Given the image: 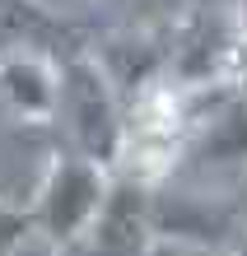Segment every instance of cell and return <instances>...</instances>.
Wrapping results in <instances>:
<instances>
[{"label": "cell", "mask_w": 247, "mask_h": 256, "mask_svg": "<svg viewBox=\"0 0 247 256\" xmlns=\"http://www.w3.org/2000/svg\"><path fill=\"white\" fill-rule=\"evenodd\" d=\"M233 38H238V88H247V0L233 10Z\"/></svg>", "instance_id": "8"}, {"label": "cell", "mask_w": 247, "mask_h": 256, "mask_svg": "<svg viewBox=\"0 0 247 256\" xmlns=\"http://www.w3.org/2000/svg\"><path fill=\"white\" fill-rule=\"evenodd\" d=\"M205 172L242 177L247 172V88H205L191 102V140L187 154Z\"/></svg>", "instance_id": "4"}, {"label": "cell", "mask_w": 247, "mask_h": 256, "mask_svg": "<svg viewBox=\"0 0 247 256\" xmlns=\"http://www.w3.org/2000/svg\"><path fill=\"white\" fill-rule=\"evenodd\" d=\"M121 116H126V94L112 80V70L98 56H66L61 61L56 126H66L70 154H84L112 168L121 149Z\"/></svg>", "instance_id": "3"}, {"label": "cell", "mask_w": 247, "mask_h": 256, "mask_svg": "<svg viewBox=\"0 0 247 256\" xmlns=\"http://www.w3.org/2000/svg\"><path fill=\"white\" fill-rule=\"evenodd\" d=\"M159 233H154V186H140L131 177L112 172V191L89 224L80 247L70 256H149Z\"/></svg>", "instance_id": "5"}, {"label": "cell", "mask_w": 247, "mask_h": 256, "mask_svg": "<svg viewBox=\"0 0 247 256\" xmlns=\"http://www.w3.org/2000/svg\"><path fill=\"white\" fill-rule=\"evenodd\" d=\"M191 102L196 94L168 84V80H145L126 94V116H121V149L112 172L131 177L140 186H163L177 172L182 154L191 140Z\"/></svg>", "instance_id": "1"}, {"label": "cell", "mask_w": 247, "mask_h": 256, "mask_svg": "<svg viewBox=\"0 0 247 256\" xmlns=\"http://www.w3.org/2000/svg\"><path fill=\"white\" fill-rule=\"evenodd\" d=\"M61 102V61L33 42L0 47V108L24 126H52Z\"/></svg>", "instance_id": "6"}, {"label": "cell", "mask_w": 247, "mask_h": 256, "mask_svg": "<svg viewBox=\"0 0 247 256\" xmlns=\"http://www.w3.org/2000/svg\"><path fill=\"white\" fill-rule=\"evenodd\" d=\"M112 191V168L84 158V154H56L47 158L33 196H28V219H33V238H42L56 256H70L98 219V210Z\"/></svg>", "instance_id": "2"}, {"label": "cell", "mask_w": 247, "mask_h": 256, "mask_svg": "<svg viewBox=\"0 0 247 256\" xmlns=\"http://www.w3.org/2000/svg\"><path fill=\"white\" fill-rule=\"evenodd\" d=\"M28 238H33V219H28V205L0 196V256H14Z\"/></svg>", "instance_id": "7"}, {"label": "cell", "mask_w": 247, "mask_h": 256, "mask_svg": "<svg viewBox=\"0 0 247 256\" xmlns=\"http://www.w3.org/2000/svg\"><path fill=\"white\" fill-rule=\"evenodd\" d=\"M228 256H247V228L233 233V242H228Z\"/></svg>", "instance_id": "9"}]
</instances>
